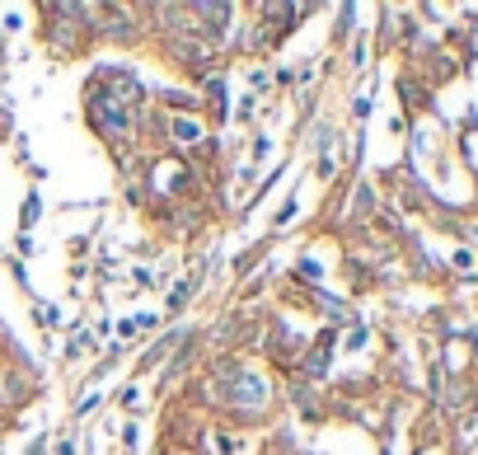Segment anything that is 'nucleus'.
<instances>
[{
  "label": "nucleus",
  "instance_id": "obj_1",
  "mask_svg": "<svg viewBox=\"0 0 478 455\" xmlns=\"http://www.w3.org/2000/svg\"><path fill=\"white\" fill-rule=\"evenodd\" d=\"M225 399H230V404H263L267 385L258 376H230L225 380Z\"/></svg>",
  "mask_w": 478,
  "mask_h": 455
},
{
  "label": "nucleus",
  "instance_id": "obj_2",
  "mask_svg": "<svg viewBox=\"0 0 478 455\" xmlns=\"http://www.w3.org/2000/svg\"><path fill=\"white\" fill-rule=\"evenodd\" d=\"M174 137L183 141V146H192V141L202 137V127H197V122H183V117H178V122H174Z\"/></svg>",
  "mask_w": 478,
  "mask_h": 455
}]
</instances>
